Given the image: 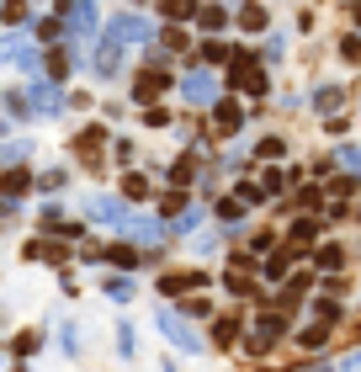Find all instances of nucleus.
Wrapping results in <instances>:
<instances>
[{
  "mask_svg": "<svg viewBox=\"0 0 361 372\" xmlns=\"http://www.w3.org/2000/svg\"><path fill=\"white\" fill-rule=\"evenodd\" d=\"M180 96L192 101V107H223V91H218L213 70H192L186 80H180Z\"/></svg>",
  "mask_w": 361,
  "mask_h": 372,
  "instance_id": "1",
  "label": "nucleus"
},
{
  "mask_svg": "<svg viewBox=\"0 0 361 372\" xmlns=\"http://www.w3.org/2000/svg\"><path fill=\"white\" fill-rule=\"evenodd\" d=\"M59 16H64L70 32H91L96 27V6H59Z\"/></svg>",
  "mask_w": 361,
  "mask_h": 372,
  "instance_id": "9",
  "label": "nucleus"
},
{
  "mask_svg": "<svg viewBox=\"0 0 361 372\" xmlns=\"http://www.w3.org/2000/svg\"><path fill=\"white\" fill-rule=\"evenodd\" d=\"M128 229H133V234H138V240H159V234H165V229H159L155 218H133Z\"/></svg>",
  "mask_w": 361,
  "mask_h": 372,
  "instance_id": "23",
  "label": "nucleus"
},
{
  "mask_svg": "<svg viewBox=\"0 0 361 372\" xmlns=\"http://www.w3.org/2000/svg\"><path fill=\"white\" fill-rule=\"evenodd\" d=\"M213 128H218V133H239V107H234V101L213 107Z\"/></svg>",
  "mask_w": 361,
  "mask_h": 372,
  "instance_id": "12",
  "label": "nucleus"
},
{
  "mask_svg": "<svg viewBox=\"0 0 361 372\" xmlns=\"http://www.w3.org/2000/svg\"><path fill=\"white\" fill-rule=\"evenodd\" d=\"M335 372H361V346L350 351V357H340V367H335Z\"/></svg>",
  "mask_w": 361,
  "mask_h": 372,
  "instance_id": "40",
  "label": "nucleus"
},
{
  "mask_svg": "<svg viewBox=\"0 0 361 372\" xmlns=\"http://www.w3.org/2000/svg\"><path fill=\"white\" fill-rule=\"evenodd\" d=\"M197 218H202V213H197V207H186L180 218H170V234H192V229H197Z\"/></svg>",
  "mask_w": 361,
  "mask_h": 372,
  "instance_id": "26",
  "label": "nucleus"
},
{
  "mask_svg": "<svg viewBox=\"0 0 361 372\" xmlns=\"http://www.w3.org/2000/svg\"><path fill=\"white\" fill-rule=\"evenodd\" d=\"M117 351H122V357H133V330H128V324H117Z\"/></svg>",
  "mask_w": 361,
  "mask_h": 372,
  "instance_id": "39",
  "label": "nucleus"
},
{
  "mask_svg": "<svg viewBox=\"0 0 361 372\" xmlns=\"http://www.w3.org/2000/svg\"><path fill=\"white\" fill-rule=\"evenodd\" d=\"M59 107H64L59 80H37V85H32V112H37V117H53Z\"/></svg>",
  "mask_w": 361,
  "mask_h": 372,
  "instance_id": "6",
  "label": "nucleus"
},
{
  "mask_svg": "<svg viewBox=\"0 0 361 372\" xmlns=\"http://www.w3.org/2000/svg\"><path fill=\"white\" fill-rule=\"evenodd\" d=\"M159 213H165V218H170V213H176V218L186 213V207H180V192H165V197H159Z\"/></svg>",
  "mask_w": 361,
  "mask_h": 372,
  "instance_id": "32",
  "label": "nucleus"
},
{
  "mask_svg": "<svg viewBox=\"0 0 361 372\" xmlns=\"http://www.w3.org/2000/svg\"><path fill=\"white\" fill-rule=\"evenodd\" d=\"M229 85H234V91H244V96H255V101L265 96V75L255 70V59H250V53H239V59H234V70H229Z\"/></svg>",
  "mask_w": 361,
  "mask_h": 372,
  "instance_id": "2",
  "label": "nucleus"
},
{
  "mask_svg": "<svg viewBox=\"0 0 361 372\" xmlns=\"http://www.w3.org/2000/svg\"><path fill=\"white\" fill-rule=\"evenodd\" d=\"M159 335H165L170 340V346H180V351H192V357H197V351H202V340H197L192 335V330H186V319H176V314H170V309H159Z\"/></svg>",
  "mask_w": 361,
  "mask_h": 372,
  "instance_id": "3",
  "label": "nucleus"
},
{
  "mask_svg": "<svg viewBox=\"0 0 361 372\" xmlns=\"http://www.w3.org/2000/svg\"><path fill=\"white\" fill-rule=\"evenodd\" d=\"M107 293H112V298L122 303V298H133V282H122V276H112V282H107Z\"/></svg>",
  "mask_w": 361,
  "mask_h": 372,
  "instance_id": "36",
  "label": "nucleus"
},
{
  "mask_svg": "<svg viewBox=\"0 0 361 372\" xmlns=\"http://www.w3.org/2000/svg\"><path fill=\"white\" fill-rule=\"evenodd\" d=\"M313 261H319V271H340V266H346V250H340V245H324Z\"/></svg>",
  "mask_w": 361,
  "mask_h": 372,
  "instance_id": "16",
  "label": "nucleus"
},
{
  "mask_svg": "<svg viewBox=\"0 0 361 372\" xmlns=\"http://www.w3.org/2000/svg\"><path fill=\"white\" fill-rule=\"evenodd\" d=\"M255 155H261V160H282V155H287V144H282V139H261Z\"/></svg>",
  "mask_w": 361,
  "mask_h": 372,
  "instance_id": "28",
  "label": "nucleus"
},
{
  "mask_svg": "<svg viewBox=\"0 0 361 372\" xmlns=\"http://www.w3.org/2000/svg\"><path fill=\"white\" fill-rule=\"evenodd\" d=\"M107 261H112V266H122V271H133V266L144 261V255L133 250V245H112V250H107Z\"/></svg>",
  "mask_w": 361,
  "mask_h": 372,
  "instance_id": "15",
  "label": "nucleus"
},
{
  "mask_svg": "<svg viewBox=\"0 0 361 372\" xmlns=\"http://www.w3.org/2000/svg\"><path fill=\"white\" fill-rule=\"evenodd\" d=\"M356 22H361V6H356Z\"/></svg>",
  "mask_w": 361,
  "mask_h": 372,
  "instance_id": "42",
  "label": "nucleus"
},
{
  "mask_svg": "<svg viewBox=\"0 0 361 372\" xmlns=\"http://www.w3.org/2000/svg\"><path fill=\"white\" fill-rule=\"evenodd\" d=\"M197 288H207V276L202 271H176V276H159V293H165V298H170V293H197Z\"/></svg>",
  "mask_w": 361,
  "mask_h": 372,
  "instance_id": "7",
  "label": "nucleus"
},
{
  "mask_svg": "<svg viewBox=\"0 0 361 372\" xmlns=\"http://www.w3.org/2000/svg\"><path fill=\"white\" fill-rule=\"evenodd\" d=\"M165 16H170V22H186V16H197V6H192V0H176V6H165Z\"/></svg>",
  "mask_w": 361,
  "mask_h": 372,
  "instance_id": "30",
  "label": "nucleus"
},
{
  "mask_svg": "<svg viewBox=\"0 0 361 372\" xmlns=\"http://www.w3.org/2000/svg\"><path fill=\"white\" fill-rule=\"evenodd\" d=\"M324 340H329V324H308V330H303V346L308 351H319Z\"/></svg>",
  "mask_w": 361,
  "mask_h": 372,
  "instance_id": "24",
  "label": "nucleus"
},
{
  "mask_svg": "<svg viewBox=\"0 0 361 372\" xmlns=\"http://www.w3.org/2000/svg\"><path fill=\"white\" fill-rule=\"evenodd\" d=\"M22 186H27V176H22V170H11V176H6V203H16Z\"/></svg>",
  "mask_w": 361,
  "mask_h": 372,
  "instance_id": "31",
  "label": "nucleus"
},
{
  "mask_svg": "<svg viewBox=\"0 0 361 372\" xmlns=\"http://www.w3.org/2000/svg\"><path fill=\"white\" fill-rule=\"evenodd\" d=\"M340 53H346V59H350V64H356V59H361V32H350V37H346V43H340Z\"/></svg>",
  "mask_w": 361,
  "mask_h": 372,
  "instance_id": "37",
  "label": "nucleus"
},
{
  "mask_svg": "<svg viewBox=\"0 0 361 372\" xmlns=\"http://www.w3.org/2000/svg\"><path fill=\"white\" fill-rule=\"evenodd\" d=\"M186 314H192V319H207V314H213V303H207V298H186Z\"/></svg>",
  "mask_w": 361,
  "mask_h": 372,
  "instance_id": "38",
  "label": "nucleus"
},
{
  "mask_svg": "<svg viewBox=\"0 0 361 372\" xmlns=\"http://www.w3.org/2000/svg\"><path fill=\"white\" fill-rule=\"evenodd\" d=\"M85 207H91V213H96L101 224H117V229H128V224H133V218H128V207H122V203H112V197H91Z\"/></svg>",
  "mask_w": 361,
  "mask_h": 372,
  "instance_id": "8",
  "label": "nucleus"
},
{
  "mask_svg": "<svg viewBox=\"0 0 361 372\" xmlns=\"http://www.w3.org/2000/svg\"><path fill=\"white\" fill-rule=\"evenodd\" d=\"M234 335H239V324H234V319H213V340H218V346H229Z\"/></svg>",
  "mask_w": 361,
  "mask_h": 372,
  "instance_id": "25",
  "label": "nucleus"
},
{
  "mask_svg": "<svg viewBox=\"0 0 361 372\" xmlns=\"http://www.w3.org/2000/svg\"><path fill=\"white\" fill-rule=\"evenodd\" d=\"M335 165H346L350 176H361V149H356V144H346V149L335 155Z\"/></svg>",
  "mask_w": 361,
  "mask_h": 372,
  "instance_id": "22",
  "label": "nucleus"
},
{
  "mask_svg": "<svg viewBox=\"0 0 361 372\" xmlns=\"http://www.w3.org/2000/svg\"><path fill=\"white\" fill-rule=\"evenodd\" d=\"M319 224H324V218H298V224H292V245H308L313 234H319Z\"/></svg>",
  "mask_w": 361,
  "mask_h": 372,
  "instance_id": "17",
  "label": "nucleus"
},
{
  "mask_svg": "<svg viewBox=\"0 0 361 372\" xmlns=\"http://www.w3.org/2000/svg\"><path fill=\"white\" fill-rule=\"evenodd\" d=\"M107 32H117L122 43H128V37H133V43H149V22H144V16H117Z\"/></svg>",
  "mask_w": 361,
  "mask_h": 372,
  "instance_id": "10",
  "label": "nucleus"
},
{
  "mask_svg": "<svg viewBox=\"0 0 361 372\" xmlns=\"http://www.w3.org/2000/svg\"><path fill=\"white\" fill-rule=\"evenodd\" d=\"M218 218H223V224H239V218H244V203H239V197H223V203H218Z\"/></svg>",
  "mask_w": 361,
  "mask_h": 372,
  "instance_id": "19",
  "label": "nucleus"
},
{
  "mask_svg": "<svg viewBox=\"0 0 361 372\" xmlns=\"http://www.w3.org/2000/svg\"><path fill=\"white\" fill-rule=\"evenodd\" d=\"M229 293H234V298H255V282H250L244 271H234V276H229Z\"/></svg>",
  "mask_w": 361,
  "mask_h": 372,
  "instance_id": "27",
  "label": "nucleus"
},
{
  "mask_svg": "<svg viewBox=\"0 0 361 372\" xmlns=\"http://www.w3.org/2000/svg\"><path fill=\"white\" fill-rule=\"evenodd\" d=\"M6 112H11V117H27V112H32V96H22V91H6Z\"/></svg>",
  "mask_w": 361,
  "mask_h": 372,
  "instance_id": "21",
  "label": "nucleus"
},
{
  "mask_svg": "<svg viewBox=\"0 0 361 372\" xmlns=\"http://www.w3.org/2000/svg\"><path fill=\"white\" fill-rule=\"evenodd\" d=\"M239 22L250 27V32H261V27H265V11H261V6H244V11H239Z\"/></svg>",
  "mask_w": 361,
  "mask_h": 372,
  "instance_id": "29",
  "label": "nucleus"
},
{
  "mask_svg": "<svg viewBox=\"0 0 361 372\" xmlns=\"http://www.w3.org/2000/svg\"><path fill=\"white\" fill-rule=\"evenodd\" d=\"M37 186H43V192H59V186H64V170H43V176H37Z\"/></svg>",
  "mask_w": 361,
  "mask_h": 372,
  "instance_id": "33",
  "label": "nucleus"
},
{
  "mask_svg": "<svg viewBox=\"0 0 361 372\" xmlns=\"http://www.w3.org/2000/svg\"><path fill=\"white\" fill-rule=\"evenodd\" d=\"M22 155H27V144H22V139H11V144H6V165H16Z\"/></svg>",
  "mask_w": 361,
  "mask_h": 372,
  "instance_id": "41",
  "label": "nucleus"
},
{
  "mask_svg": "<svg viewBox=\"0 0 361 372\" xmlns=\"http://www.w3.org/2000/svg\"><path fill=\"white\" fill-rule=\"evenodd\" d=\"M197 22H202L207 32H218V27L229 22V11H218V6H202V11H197Z\"/></svg>",
  "mask_w": 361,
  "mask_h": 372,
  "instance_id": "20",
  "label": "nucleus"
},
{
  "mask_svg": "<svg viewBox=\"0 0 361 372\" xmlns=\"http://www.w3.org/2000/svg\"><path fill=\"white\" fill-rule=\"evenodd\" d=\"M165 91H170L165 70H144L138 80H133V101H155V96H165Z\"/></svg>",
  "mask_w": 361,
  "mask_h": 372,
  "instance_id": "5",
  "label": "nucleus"
},
{
  "mask_svg": "<svg viewBox=\"0 0 361 372\" xmlns=\"http://www.w3.org/2000/svg\"><path fill=\"white\" fill-rule=\"evenodd\" d=\"M122 192H128V197H149V181L144 176H128V181H122Z\"/></svg>",
  "mask_w": 361,
  "mask_h": 372,
  "instance_id": "34",
  "label": "nucleus"
},
{
  "mask_svg": "<svg viewBox=\"0 0 361 372\" xmlns=\"http://www.w3.org/2000/svg\"><path fill=\"white\" fill-rule=\"evenodd\" d=\"M6 59H11L16 70H37V53L27 49V43H16V37H11V43H6Z\"/></svg>",
  "mask_w": 361,
  "mask_h": 372,
  "instance_id": "14",
  "label": "nucleus"
},
{
  "mask_svg": "<svg viewBox=\"0 0 361 372\" xmlns=\"http://www.w3.org/2000/svg\"><path fill=\"white\" fill-rule=\"evenodd\" d=\"M229 59H239L229 43H218V37H207V43H202V64H229Z\"/></svg>",
  "mask_w": 361,
  "mask_h": 372,
  "instance_id": "13",
  "label": "nucleus"
},
{
  "mask_svg": "<svg viewBox=\"0 0 361 372\" xmlns=\"http://www.w3.org/2000/svg\"><path fill=\"white\" fill-rule=\"evenodd\" d=\"M37 346H43V335H37V330H22V335L11 340V351H16V357H32Z\"/></svg>",
  "mask_w": 361,
  "mask_h": 372,
  "instance_id": "18",
  "label": "nucleus"
},
{
  "mask_svg": "<svg viewBox=\"0 0 361 372\" xmlns=\"http://www.w3.org/2000/svg\"><path fill=\"white\" fill-rule=\"evenodd\" d=\"M287 261H292V255H287V250H277L271 261H265V276H282V271H287Z\"/></svg>",
  "mask_w": 361,
  "mask_h": 372,
  "instance_id": "35",
  "label": "nucleus"
},
{
  "mask_svg": "<svg viewBox=\"0 0 361 372\" xmlns=\"http://www.w3.org/2000/svg\"><path fill=\"white\" fill-rule=\"evenodd\" d=\"M313 107L324 112V117H335V112L346 107V91H340V85H319V96H313Z\"/></svg>",
  "mask_w": 361,
  "mask_h": 372,
  "instance_id": "11",
  "label": "nucleus"
},
{
  "mask_svg": "<svg viewBox=\"0 0 361 372\" xmlns=\"http://www.w3.org/2000/svg\"><path fill=\"white\" fill-rule=\"evenodd\" d=\"M282 330H287V324H282L277 314H261V319L250 324V340H244V351H265V346H271V340L282 335Z\"/></svg>",
  "mask_w": 361,
  "mask_h": 372,
  "instance_id": "4",
  "label": "nucleus"
}]
</instances>
